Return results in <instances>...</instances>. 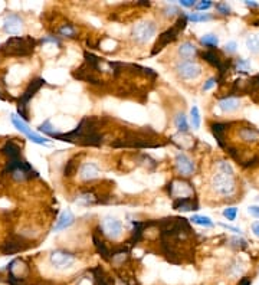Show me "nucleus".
Segmentation results:
<instances>
[{
  "mask_svg": "<svg viewBox=\"0 0 259 285\" xmlns=\"http://www.w3.org/2000/svg\"><path fill=\"white\" fill-rule=\"evenodd\" d=\"M12 123H13V126L16 127L21 133H23L26 137L29 138L31 141H33V143H36V144H41V146H46L48 143H49V140L46 137H42V136H39V134H36L35 131H32L31 128H29V126L25 123V120L23 118H21L19 116H16V114H12L11 117Z\"/></svg>",
  "mask_w": 259,
  "mask_h": 285,
  "instance_id": "1a4fd4ad",
  "label": "nucleus"
},
{
  "mask_svg": "<svg viewBox=\"0 0 259 285\" xmlns=\"http://www.w3.org/2000/svg\"><path fill=\"white\" fill-rule=\"evenodd\" d=\"M212 19V16L209 13H190L187 15V21L195 22V23H199V22H207Z\"/></svg>",
  "mask_w": 259,
  "mask_h": 285,
  "instance_id": "7c9ffc66",
  "label": "nucleus"
},
{
  "mask_svg": "<svg viewBox=\"0 0 259 285\" xmlns=\"http://www.w3.org/2000/svg\"><path fill=\"white\" fill-rule=\"evenodd\" d=\"M73 222H75V216H73V213L71 211H63L61 215H59V218H58V221L55 223V226H53V231L55 232H58V231H62V229H66V228H69L71 225H72Z\"/></svg>",
  "mask_w": 259,
  "mask_h": 285,
  "instance_id": "a211bd4d",
  "label": "nucleus"
},
{
  "mask_svg": "<svg viewBox=\"0 0 259 285\" xmlns=\"http://www.w3.org/2000/svg\"><path fill=\"white\" fill-rule=\"evenodd\" d=\"M180 6H183V8H195V6H196V2H193V0H182V2H180Z\"/></svg>",
  "mask_w": 259,
  "mask_h": 285,
  "instance_id": "37998d69",
  "label": "nucleus"
},
{
  "mask_svg": "<svg viewBox=\"0 0 259 285\" xmlns=\"http://www.w3.org/2000/svg\"><path fill=\"white\" fill-rule=\"evenodd\" d=\"M73 78L75 79H79V81H85V82H90V84L93 85H101L103 84V81L95 75V71H94L93 68H90L87 63H82L76 71H73L72 72Z\"/></svg>",
  "mask_w": 259,
  "mask_h": 285,
  "instance_id": "ddd939ff",
  "label": "nucleus"
},
{
  "mask_svg": "<svg viewBox=\"0 0 259 285\" xmlns=\"http://www.w3.org/2000/svg\"><path fill=\"white\" fill-rule=\"evenodd\" d=\"M253 26H259V21L253 22Z\"/></svg>",
  "mask_w": 259,
  "mask_h": 285,
  "instance_id": "09e8293b",
  "label": "nucleus"
},
{
  "mask_svg": "<svg viewBox=\"0 0 259 285\" xmlns=\"http://www.w3.org/2000/svg\"><path fill=\"white\" fill-rule=\"evenodd\" d=\"M239 107H240V100L235 98V97H226V98L219 101V108L223 113H233V111L238 110Z\"/></svg>",
  "mask_w": 259,
  "mask_h": 285,
  "instance_id": "6ab92c4d",
  "label": "nucleus"
},
{
  "mask_svg": "<svg viewBox=\"0 0 259 285\" xmlns=\"http://www.w3.org/2000/svg\"><path fill=\"white\" fill-rule=\"evenodd\" d=\"M175 124H176V128L179 133H187L189 131V123H187V118L186 116L182 113V114H179L176 117V120H175Z\"/></svg>",
  "mask_w": 259,
  "mask_h": 285,
  "instance_id": "bb28decb",
  "label": "nucleus"
},
{
  "mask_svg": "<svg viewBox=\"0 0 259 285\" xmlns=\"http://www.w3.org/2000/svg\"><path fill=\"white\" fill-rule=\"evenodd\" d=\"M228 130V124L226 123H215L212 124V131H213V136L216 137V141L220 147H226V143H225V133Z\"/></svg>",
  "mask_w": 259,
  "mask_h": 285,
  "instance_id": "412c9836",
  "label": "nucleus"
},
{
  "mask_svg": "<svg viewBox=\"0 0 259 285\" xmlns=\"http://www.w3.org/2000/svg\"><path fill=\"white\" fill-rule=\"evenodd\" d=\"M230 242H235L233 243V246H236V248H245V246H246V241H245V239L232 238V239H230Z\"/></svg>",
  "mask_w": 259,
  "mask_h": 285,
  "instance_id": "a19ab883",
  "label": "nucleus"
},
{
  "mask_svg": "<svg viewBox=\"0 0 259 285\" xmlns=\"http://www.w3.org/2000/svg\"><path fill=\"white\" fill-rule=\"evenodd\" d=\"M168 195L176 201V199H185V198H193L195 189L193 186L185 181V180H175L168 184Z\"/></svg>",
  "mask_w": 259,
  "mask_h": 285,
  "instance_id": "9d476101",
  "label": "nucleus"
},
{
  "mask_svg": "<svg viewBox=\"0 0 259 285\" xmlns=\"http://www.w3.org/2000/svg\"><path fill=\"white\" fill-rule=\"evenodd\" d=\"M233 66H235V69H236L238 72H246L249 69V66H250V63H249V61H246V59L239 58V59L235 61Z\"/></svg>",
  "mask_w": 259,
  "mask_h": 285,
  "instance_id": "473e14b6",
  "label": "nucleus"
},
{
  "mask_svg": "<svg viewBox=\"0 0 259 285\" xmlns=\"http://www.w3.org/2000/svg\"><path fill=\"white\" fill-rule=\"evenodd\" d=\"M236 48H238V43L235 42V41H230V42L226 43V46H225V49H226V52L228 53H235L236 52Z\"/></svg>",
  "mask_w": 259,
  "mask_h": 285,
  "instance_id": "ea45409f",
  "label": "nucleus"
},
{
  "mask_svg": "<svg viewBox=\"0 0 259 285\" xmlns=\"http://www.w3.org/2000/svg\"><path fill=\"white\" fill-rule=\"evenodd\" d=\"M98 123L100 120L95 117H83L75 130L69 133H59L55 136V138L68 143H75L79 146L98 147L103 143V136L98 133Z\"/></svg>",
  "mask_w": 259,
  "mask_h": 285,
  "instance_id": "f257e3e1",
  "label": "nucleus"
},
{
  "mask_svg": "<svg viewBox=\"0 0 259 285\" xmlns=\"http://www.w3.org/2000/svg\"><path fill=\"white\" fill-rule=\"evenodd\" d=\"M252 232L255 236H258L259 238V222H253L252 223Z\"/></svg>",
  "mask_w": 259,
  "mask_h": 285,
  "instance_id": "a18cd8bd",
  "label": "nucleus"
},
{
  "mask_svg": "<svg viewBox=\"0 0 259 285\" xmlns=\"http://www.w3.org/2000/svg\"><path fill=\"white\" fill-rule=\"evenodd\" d=\"M239 136L246 143H256V141H259V131L255 127H242L239 130Z\"/></svg>",
  "mask_w": 259,
  "mask_h": 285,
  "instance_id": "aec40b11",
  "label": "nucleus"
},
{
  "mask_svg": "<svg viewBox=\"0 0 259 285\" xmlns=\"http://www.w3.org/2000/svg\"><path fill=\"white\" fill-rule=\"evenodd\" d=\"M239 285H250V278H242Z\"/></svg>",
  "mask_w": 259,
  "mask_h": 285,
  "instance_id": "49530a36",
  "label": "nucleus"
},
{
  "mask_svg": "<svg viewBox=\"0 0 259 285\" xmlns=\"http://www.w3.org/2000/svg\"><path fill=\"white\" fill-rule=\"evenodd\" d=\"M246 48L250 53L259 55V33H250L246 38Z\"/></svg>",
  "mask_w": 259,
  "mask_h": 285,
  "instance_id": "393cba45",
  "label": "nucleus"
},
{
  "mask_svg": "<svg viewBox=\"0 0 259 285\" xmlns=\"http://www.w3.org/2000/svg\"><path fill=\"white\" fill-rule=\"evenodd\" d=\"M200 43L207 46V48H210V49H213L219 45V38L215 33H207V35H203L200 38Z\"/></svg>",
  "mask_w": 259,
  "mask_h": 285,
  "instance_id": "a878e982",
  "label": "nucleus"
},
{
  "mask_svg": "<svg viewBox=\"0 0 259 285\" xmlns=\"http://www.w3.org/2000/svg\"><path fill=\"white\" fill-rule=\"evenodd\" d=\"M245 5L249 6V8H258L259 6V5H256V3H253V2H245Z\"/></svg>",
  "mask_w": 259,
  "mask_h": 285,
  "instance_id": "de8ad7c7",
  "label": "nucleus"
},
{
  "mask_svg": "<svg viewBox=\"0 0 259 285\" xmlns=\"http://www.w3.org/2000/svg\"><path fill=\"white\" fill-rule=\"evenodd\" d=\"M39 131H42V133H45V134H48V136H51V137H55L56 134H59L53 127H52L51 121L49 120H46L43 124H41L39 126Z\"/></svg>",
  "mask_w": 259,
  "mask_h": 285,
  "instance_id": "2f4dec72",
  "label": "nucleus"
},
{
  "mask_svg": "<svg viewBox=\"0 0 259 285\" xmlns=\"http://www.w3.org/2000/svg\"><path fill=\"white\" fill-rule=\"evenodd\" d=\"M43 84H45V79H43V78H35L31 84L28 85V88L23 91V94H22L21 98H19V103H18V111H19V117H21V118H26V116H28V111H26L28 103H29L32 98L35 97V94L41 89Z\"/></svg>",
  "mask_w": 259,
  "mask_h": 285,
  "instance_id": "423d86ee",
  "label": "nucleus"
},
{
  "mask_svg": "<svg viewBox=\"0 0 259 285\" xmlns=\"http://www.w3.org/2000/svg\"><path fill=\"white\" fill-rule=\"evenodd\" d=\"M190 221L193 222V223H196V225L205 226V228H212V226H213V221H212L209 216H200V215H195V216H192V219H190Z\"/></svg>",
  "mask_w": 259,
  "mask_h": 285,
  "instance_id": "c85d7f7f",
  "label": "nucleus"
},
{
  "mask_svg": "<svg viewBox=\"0 0 259 285\" xmlns=\"http://www.w3.org/2000/svg\"><path fill=\"white\" fill-rule=\"evenodd\" d=\"M183 12H180L177 9L175 5H171V6H167L166 9H164V15L168 16V18H173V16H180Z\"/></svg>",
  "mask_w": 259,
  "mask_h": 285,
  "instance_id": "e433bc0d",
  "label": "nucleus"
},
{
  "mask_svg": "<svg viewBox=\"0 0 259 285\" xmlns=\"http://www.w3.org/2000/svg\"><path fill=\"white\" fill-rule=\"evenodd\" d=\"M186 25L187 15L182 13V15L177 18L176 23H175L171 28H168V29L163 32L161 35H158V39H157V42H155L153 51H151V55H157L158 52H161L168 43L175 42L177 38H179V35L186 29Z\"/></svg>",
  "mask_w": 259,
  "mask_h": 285,
  "instance_id": "20e7f679",
  "label": "nucleus"
},
{
  "mask_svg": "<svg viewBox=\"0 0 259 285\" xmlns=\"http://www.w3.org/2000/svg\"><path fill=\"white\" fill-rule=\"evenodd\" d=\"M75 28H73L72 25H62L61 28H59V35H62V36H68V38H73L75 36Z\"/></svg>",
  "mask_w": 259,
  "mask_h": 285,
  "instance_id": "72a5a7b5",
  "label": "nucleus"
},
{
  "mask_svg": "<svg viewBox=\"0 0 259 285\" xmlns=\"http://www.w3.org/2000/svg\"><path fill=\"white\" fill-rule=\"evenodd\" d=\"M36 48L32 36H13L2 45L0 52L5 56H29Z\"/></svg>",
  "mask_w": 259,
  "mask_h": 285,
  "instance_id": "7ed1b4c3",
  "label": "nucleus"
},
{
  "mask_svg": "<svg viewBox=\"0 0 259 285\" xmlns=\"http://www.w3.org/2000/svg\"><path fill=\"white\" fill-rule=\"evenodd\" d=\"M210 186L219 196H223V198L232 196L235 193L236 190L235 173L228 161L220 160L216 163V171L210 179Z\"/></svg>",
  "mask_w": 259,
  "mask_h": 285,
  "instance_id": "f03ea898",
  "label": "nucleus"
},
{
  "mask_svg": "<svg viewBox=\"0 0 259 285\" xmlns=\"http://www.w3.org/2000/svg\"><path fill=\"white\" fill-rule=\"evenodd\" d=\"M93 242H94V245H95L97 252L103 256V259H105V261H111V251L107 248L105 242L101 241V238H98V235H97V233H94L93 235Z\"/></svg>",
  "mask_w": 259,
  "mask_h": 285,
  "instance_id": "b1692460",
  "label": "nucleus"
},
{
  "mask_svg": "<svg viewBox=\"0 0 259 285\" xmlns=\"http://www.w3.org/2000/svg\"><path fill=\"white\" fill-rule=\"evenodd\" d=\"M216 82H218V79L216 78H209L206 81V84L203 85V91H209V89H212L215 85H216Z\"/></svg>",
  "mask_w": 259,
  "mask_h": 285,
  "instance_id": "58836bf2",
  "label": "nucleus"
},
{
  "mask_svg": "<svg viewBox=\"0 0 259 285\" xmlns=\"http://www.w3.org/2000/svg\"><path fill=\"white\" fill-rule=\"evenodd\" d=\"M190 123H192V126L193 128H199L200 127V123H202V120H200V111H199V108L196 106L192 107V110H190Z\"/></svg>",
  "mask_w": 259,
  "mask_h": 285,
  "instance_id": "c756f323",
  "label": "nucleus"
},
{
  "mask_svg": "<svg viewBox=\"0 0 259 285\" xmlns=\"http://www.w3.org/2000/svg\"><path fill=\"white\" fill-rule=\"evenodd\" d=\"M220 226L222 228H225V229H228V231H232V232H235V233H242V231L239 229V228H235V226H230V225H226V223H220Z\"/></svg>",
  "mask_w": 259,
  "mask_h": 285,
  "instance_id": "79ce46f5",
  "label": "nucleus"
},
{
  "mask_svg": "<svg viewBox=\"0 0 259 285\" xmlns=\"http://www.w3.org/2000/svg\"><path fill=\"white\" fill-rule=\"evenodd\" d=\"M3 29L9 35H19L23 29V21L18 15H9L3 22Z\"/></svg>",
  "mask_w": 259,
  "mask_h": 285,
  "instance_id": "4468645a",
  "label": "nucleus"
},
{
  "mask_svg": "<svg viewBox=\"0 0 259 285\" xmlns=\"http://www.w3.org/2000/svg\"><path fill=\"white\" fill-rule=\"evenodd\" d=\"M213 6V3L210 2V0H203V2H199V3H196V8L197 11H207V9H210Z\"/></svg>",
  "mask_w": 259,
  "mask_h": 285,
  "instance_id": "4c0bfd02",
  "label": "nucleus"
},
{
  "mask_svg": "<svg viewBox=\"0 0 259 285\" xmlns=\"http://www.w3.org/2000/svg\"><path fill=\"white\" fill-rule=\"evenodd\" d=\"M215 9L218 11V13L220 15H223V16H226V15H230V6H229L228 3H216V6H215Z\"/></svg>",
  "mask_w": 259,
  "mask_h": 285,
  "instance_id": "c9c22d12",
  "label": "nucleus"
},
{
  "mask_svg": "<svg viewBox=\"0 0 259 285\" xmlns=\"http://www.w3.org/2000/svg\"><path fill=\"white\" fill-rule=\"evenodd\" d=\"M91 272L94 274L97 285H114V279L107 274L101 266H95Z\"/></svg>",
  "mask_w": 259,
  "mask_h": 285,
  "instance_id": "4be33fe9",
  "label": "nucleus"
},
{
  "mask_svg": "<svg viewBox=\"0 0 259 285\" xmlns=\"http://www.w3.org/2000/svg\"><path fill=\"white\" fill-rule=\"evenodd\" d=\"M78 158L73 157L71 158L68 163H66V166H65V170H63V174L66 176V177H71V176H73L76 171H78Z\"/></svg>",
  "mask_w": 259,
  "mask_h": 285,
  "instance_id": "cd10ccee",
  "label": "nucleus"
},
{
  "mask_svg": "<svg viewBox=\"0 0 259 285\" xmlns=\"http://www.w3.org/2000/svg\"><path fill=\"white\" fill-rule=\"evenodd\" d=\"M101 231L108 239L118 241L123 236L124 226H123L121 221H118L114 216H105L101 221Z\"/></svg>",
  "mask_w": 259,
  "mask_h": 285,
  "instance_id": "0eeeda50",
  "label": "nucleus"
},
{
  "mask_svg": "<svg viewBox=\"0 0 259 285\" xmlns=\"http://www.w3.org/2000/svg\"><path fill=\"white\" fill-rule=\"evenodd\" d=\"M175 166H176L177 173L183 177H190L196 171V164L192 158L186 156L185 153H179L175 158Z\"/></svg>",
  "mask_w": 259,
  "mask_h": 285,
  "instance_id": "f8f14e48",
  "label": "nucleus"
},
{
  "mask_svg": "<svg viewBox=\"0 0 259 285\" xmlns=\"http://www.w3.org/2000/svg\"><path fill=\"white\" fill-rule=\"evenodd\" d=\"M75 262V256L71 252H66L62 249L53 251L49 255V264L56 269H66Z\"/></svg>",
  "mask_w": 259,
  "mask_h": 285,
  "instance_id": "9b49d317",
  "label": "nucleus"
},
{
  "mask_svg": "<svg viewBox=\"0 0 259 285\" xmlns=\"http://www.w3.org/2000/svg\"><path fill=\"white\" fill-rule=\"evenodd\" d=\"M177 52L180 55V58H183V59H192L197 55V48L192 42L186 41L179 46Z\"/></svg>",
  "mask_w": 259,
  "mask_h": 285,
  "instance_id": "5701e85b",
  "label": "nucleus"
},
{
  "mask_svg": "<svg viewBox=\"0 0 259 285\" xmlns=\"http://www.w3.org/2000/svg\"><path fill=\"white\" fill-rule=\"evenodd\" d=\"M25 242H26V241H25L22 236H16V235H13V236L9 238V241L2 246V251H3L5 253L19 252V251H23V249H26V248H28V245H25Z\"/></svg>",
  "mask_w": 259,
  "mask_h": 285,
  "instance_id": "dca6fc26",
  "label": "nucleus"
},
{
  "mask_svg": "<svg viewBox=\"0 0 259 285\" xmlns=\"http://www.w3.org/2000/svg\"><path fill=\"white\" fill-rule=\"evenodd\" d=\"M0 98H3V97H2V92H0Z\"/></svg>",
  "mask_w": 259,
  "mask_h": 285,
  "instance_id": "8fccbe9b",
  "label": "nucleus"
},
{
  "mask_svg": "<svg viewBox=\"0 0 259 285\" xmlns=\"http://www.w3.org/2000/svg\"><path fill=\"white\" fill-rule=\"evenodd\" d=\"M155 32H157V26H155L154 22L143 21L134 25L131 36H133V39L137 43L144 45V43H148L154 38Z\"/></svg>",
  "mask_w": 259,
  "mask_h": 285,
  "instance_id": "39448f33",
  "label": "nucleus"
},
{
  "mask_svg": "<svg viewBox=\"0 0 259 285\" xmlns=\"http://www.w3.org/2000/svg\"><path fill=\"white\" fill-rule=\"evenodd\" d=\"M223 216L228 219V221H235L236 216H238V209L236 208H226L223 211Z\"/></svg>",
  "mask_w": 259,
  "mask_h": 285,
  "instance_id": "f704fd0d",
  "label": "nucleus"
},
{
  "mask_svg": "<svg viewBox=\"0 0 259 285\" xmlns=\"http://www.w3.org/2000/svg\"><path fill=\"white\" fill-rule=\"evenodd\" d=\"M176 72L183 79H196L202 75V66L196 61H180L176 65Z\"/></svg>",
  "mask_w": 259,
  "mask_h": 285,
  "instance_id": "6e6552de",
  "label": "nucleus"
},
{
  "mask_svg": "<svg viewBox=\"0 0 259 285\" xmlns=\"http://www.w3.org/2000/svg\"><path fill=\"white\" fill-rule=\"evenodd\" d=\"M248 212L252 216H255V218H258L259 219V206H249Z\"/></svg>",
  "mask_w": 259,
  "mask_h": 285,
  "instance_id": "c03bdc74",
  "label": "nucleus"
},
{
  "mask_svg": "<svg viewBox=\"0 0 259 285\" xmlns=\"http://www.w3.org/2000/svg\"><path fill=\"white\" fill-rule=\"evenodd\" d=\"M173 209L182 212L199 211V203L195 198H185V199H176L173 201Z\"/></svg>",
  "mask_w": 259,
  "mask_h": 285,
  "instance_id": "f3484780",
  "label": "nucleus"
},
{
  "mask_svg": "<svg viewBox=\"0 0 259 285\" xmlns=\"http://www.w3.org/2000/svg\"><path fill=\"white\" fill-rule=\"evenodd\" d=\"M100 176V166L94 161H85L79 169V177L83 181L97 179Z\"/></svg>",
  "mask_w": 259,
  "mask_h": 285,
  "instance_id": "2eb2a0df",
  "label": "nucleus"
}]
</instances>
